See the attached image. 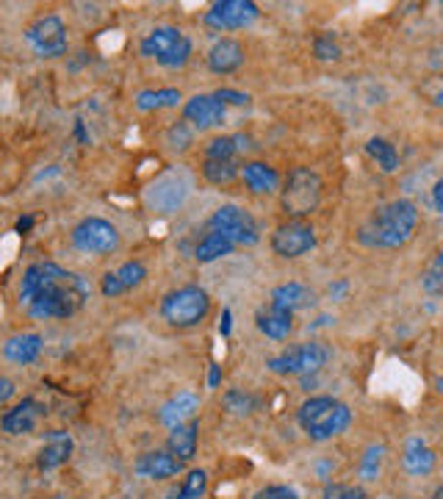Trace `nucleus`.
<instances>
[{
  "label": "nucleus",
  "mask_w": 443,
  "mask_h": 499,
  "mask_svg": "<svg viewBox=\"0 0 443 499\" xmlns=\"http://www.w3.org/2000/svg\"><path fill=\"white\" fill-rule=\"evenodd\" d=\"M14 228H17V233H28V230L34 228V217H31V213H26V217H20V220H17Z\"/></svg>",
  "instance_id": "a18cd8bd"
},
{
  "label": "nucleus",
  "mask_w": 443,
  "mask_h": 499,
  "mask_svg": "<svg viewBox=\"0 0 443 499\" xmlns=\"http://www.w3.org/2000/svg\"><path fill=\"white\" fill-rule=\"evenodd\" d=\"M435 389H438V391L443 394V377H440V380H438V383H435Z\"/></svg>",
  "instance_id": "3c124183"
},
{
  "label": "nucleus",
  "mask_w": 443,
  "mask_h": 499,
  "mask_svg": "<svg viewBox=\"0 0 443 499\" xmlns=\"http://www.w3.org/2000/svg\"><path fill=\"white\" fill-rule=\"evenodd\" d=\"M435 463H438V455L422 439H410L405 444L402 466H405V471L410 474V478H427V474L435 469Z\"/></svg>",
  "instance_id": "b1692460"
},
{
  "label": "nucleus",
  "mask_w": 443,
  "mask_h": 499,
  "mask_svg": "<svg viewBox=\"0 0 443 499\" xmlns=\"http://www.w3.org/2000/svg\"><path fill=\"white\" fill-rule=\"evenodd\" d=\"M42 355V336L39 333H17V336L4 342V358L12 364L28 366Z\"/></svg>",
  "instance_id": "412c9836"
},
{
  "label": "nucleus",
  "mask_w": 443,
  "mask_h": 499,
  "mask_svg": "<svg viewBox=\"0 0 443 499\" xmlns=\"http://www.w3.org/2000/svg\"><path fill=\"white\" fill-rule=\"evenodd\" d=\"M44 499H67V496H44Z\"/></svg>",
  "instance_id": "864d4df0"
},
{
  "label": "nucleus",
  "mask_w": 443,
  "mask_h": 499,
  "mask_svg": "<svg viewBox=\"0 0 443 499\" xmlns=\"http://www.w3.org/2000/svg\"><path fill=\"white\" fill-rule=\"evenodd\" d=\"M72 247L89 255H111L119 250V230L103 217H86L69 233Z\"/></svg>",
  "instance_id": "1a4fd4ad"
},
{
  "label": "nucleus",
  "mask_w": 443,
  "mask_h": 499,
  "mask_svg": "<svg viewBox=\"0 0 443 499\" xmlns=\"http://www.w3.org/2000/svg\"><path fill=\"white\" fill-rule=\"evenodd\" d=\"M422 286L427 294H443V270H430L424 278H422Z\"/></svg>",
  "instance_id": "a19ab883"
},
{
  "label": "nucleus",
  "mask_w": 443,
  "mask_h": 499,
  "mask_svg": "<svg viewBox=\"0 0 443 499\" xmlns=\"http://www.w3.org/2000/svg\"><path fill=\"white\" fill-rule=\"evenodd\" d=\"M219 380H222V366L211 364V372H208V386H211V389H216V386H219Z\"/></svg>",
  "instance_id": "49530a36"
},
{
  "label": "nucleus",
  "mask_w": 443,
  "mask_h": 499,
  "mask_svg": "<svg viewBox=\"0 0 443 499\" xmlns=\"http://www.w3.org/2000/svg\"><path fill=\"white\" fill-rule=\"evenodd\" d=\"M230 330H233V311H230V308H225V311H222V319H219V333H222V339H228V336H230Z\"/></svg>",
  "instance_id": "37998d69"
},
{
  "label": "nucleus",
  "mask_w": 443,
  "mask_h": 499,
  "mask_svg": "<svg viewBox=\"0 0 443 499\" xmlns=\"http://www.w3.org/2000/svg\"><path fill=\"white\" fill-rule=\"evenodd\" d=\"M211 311V297L203 286H181L164 294L161 300V317L166 325L186 330L197 327Z\"/></svg>",
  "instance_id": "39448f33"
},
{
  "label": "nucleus",
  "mask_w": 443,
  "mask_h": 499,
  "mask_svg": "<svg viewBox=\"0 0 443 499\" xmlns=\"http://www.w3.org/2000/svg\"><path fill=\"white\" fill-rule=\"evenodd\" d=\"M432 205H435V211L438 213H443V175L435 181V186H432Z\"/></svg>",
  "instance_id": "c03bdc74"
},
{
  "label": "nucleus",
  "mask_w": 443,
  "mask_h": 499,
  "mask_svg": "<svg viewBox=\"0 0 443 499\" xmlns=\"http://www.w3.org/2000/svg\"><path fill=\"white\" fill-rule=\"evenodd\" d=\"M238 161H219V158H205L203 161V178L213 186H230L236 178H241Z\"/></svg>",
  "instance_id": "c756f323"
},
{
  "label": "nucleus",
  "mask_w": 443,
  "mask_h": 499,
  "mask_svg": "<svg viewBox=\"0 0 443 499\" xmlns=\"http://www.w3.org/2000/svg\"><path fill=\"white\" fill-rule=\"evenodd\" d=\"M253 499H300V494L291 486H266Z\"/></svg>",
  "instance_id": "4c0bfd02"
},
{
  "label": "nucleus",
  "mask_w": 443,
  "mask_h": 499,
  "mask_svg": "<svg viewBox=\"0 0 443 499\" xmlns=\"http://www.w3.org/2000/svg\"><path fill=\"white\" fill-rule=\"evenodd\" d=\"M183 103V94L181 89H141L136 94V109L139 111H161V109H178Z\"/></svg>",
  "instance_id": "bb28decb"
},
{
  "label": "nucleus",
  "mask_w": 443,
  "mask_h": 499,
  "mask_svg": "<svg viewBox=\"0 0 443 499\" xmlns=\"http://www.w3.org/2000/svg\"><path fill=\"white\" fill-rule=\"evenodd\" d=\"M327 361H330V350L322 342H305V344L283 350L280 355H272V358L266 361V366L269 372H275L280 377H288V374L308 377V374H316Z\"/></svg>",
  "instance_id": "0eeeda50"
},
{
  "label": "nucleus",
  "mask_w": 443,
  "mask_h": 499,
  "mask_svg": "<svg viewBox=\"0 0 443 499\" xmlns=\"http://www.w3.org/2000/svg\"><path fill=\"white\" fill-rule=\"evenodd\" d=\"M186 195H189V181H183V178L175 175V173H166V175H161V178L153 183L150 195H147V203H150V205H153L156 211H161V213H172L175 208L183 205Z\"/></svg>",
  "instance_id": "2eb2a0df"
},
{
  "label": "nucleus",
  "mask_w": 443,
  "mask_h": 499,
  "mask_svg": "<svg viewBox=\"0 0 443 499\" xmlns=\"http://www.w3.org/2000/svg\"><path fill=\"white\" fill-rule=\"evenodd\" d=\"M197 441H200V422L191 419V422L175 427V431L169 433V439H166V453H172L178 461L189 463V461L197 455Z\"/></svg>",
  "instance_id": "4be33fe9"
},
{
  "label": "nucleus",
  "mask_w": 443,
  "mask_h": 499,
  "mask_svg": "<svg viewBox=\"0 0 443 499\" xmlns=\"http://www.w3.org/2000/svg\"><path fill=\"white\" fill-rule=\"evenodd\" d=\"M194 141V128L183 120V123H175L169 131H166V145L172 150H186Z\"/></svg>",
  "instance_id": "72a5a7b5"
},
{
  "label": "nucleus",
  "mask_w": 443,
  "mask_h": 499,
  "mask_svg": "<svg viewBox=\"0 0 443 499\" xmlns=\"http://www.w3.org/2000/svg\"><path fill=\"white\" fill-rule=\"evenodd\" d=\"M92 289L86 278L53 261H36L20 280V305L31 319H69L86 305Z\"/></svg>",
  "instance_id": "f257e3e1"
},
{
  "label": "nucleus",
  "mask_w": 443,
  "mask_h": 499,
  "mask_svg": "<svg viewBox=\"0 0 443 499\" xmlns=\"http://www.w3.org/2000/svg\"><path fill=\"white\" fill-rule=\"evenodd\" d=\"M322 189L325 186H322L318 173H313L310 166H294L283 183L280 205L288 217L305 220L318 208V203H322Z\"/></svg>",
  "instance_id": "20e7f679"
},
{
  "label": "nucleus",
  "mask_w": 443,
  "mask_h": 499,
  "mask_svg": "<svg viewBox=\"0 0 443 499\" xmlns=\"http://www.w3.org/2000/svg\"><path fill=\"white\" fill-rule=\"evenodd\" d=\"M244 64V47L236 39H219L208 51V69L213 76H233Z\"/></svg>",
  "instance_id": "a211bd4d"
},
{
  "label": "nucleus",
  "mask_w": 443,
  "mask_h": 499,
  "mask_svg": "<svg viewBox=\"0 0 443 499\" xmlns=\"http://www.w3.org/2000/svg\"><path fill=\"white\" fill-rule=\"evenodd\" d=\"M183 120L197 128V131H208V128H219L228 120V106L213 98L211 94H194L183 103Z\"/></svg>",
  "instance_id": "ddd939ff"
},
{
  "label": "nucleus",
  "mask_w": 443,
  "mask_h": 499,
  "mask_svg": "<svg viewBox=\"0 0 443 499\" xmlns=\"http://www.w3.org/2000/svg\"><path fill=\"white\" fill-rule=\"evenodd\" d=\"M255 322H258V330L263 333V336L272 342L288 339V333L294 330V314L280 311V308H272V305H269L266 311H258Z\"/></svg>",
  "instance_id": "a878e982"
},
{
  "label": "nucleus",
  "mask_w": 443,
  "mask_h": 499,
  "mask_svg": "<svg viewBox=\"0 0 443 499\" xmlns=\"http://www.w3.org/2000/svg\"><path fill=\"white\" fill-rule=\"evenodd\" d=\"M297 422L310 441H330L352 424V411L347 402L322 394L302 402L297 411Z\"/></svg>",
  "instance_id": "7ed1b4c3"
},
{
  "label": "nucleus",
  "mask_w": 443,
  "mask_h": 499,
  "mask_svg": "<svg viewBox=\"0 0 443 499\" xmlns=\"http://www.w3.org/2000/svg\"><path fill=\"white\" fill-rule=\"evenodd\" d=\"M133 469L139 478H147V480H169V478H178L183 471V461H178L172 453H166V449H153V453L139 455Z\"/></svg>",
  "instance_id": "dca6fc26"
},
{
  "label": "nucleus",
  "mask_w": 443,
  "mask_h": 499,
  "mask_svg": "<svg viewBox=\"0 0 443 499\" xmlns=\"http://www.w3.org/2000/svg\"><path fill=\"white\" fill-rule=\"evenodd\" d=\"M233 250H236V245H233V242H228L222 233L208 230V233L203 236V239H200V245L194 247V258L200 261V264H213V261H219V258L230 255Z\"/></svg>",
  "instance_id": "cd10ccee"
},
{
  "label": "nucleus",
  "mask_w": 443,
  "mask_h": 499,
  "mask_svg": "<svg viewBox=\"0 0 443 499\" xmlns=\"http://www.w3.org/2000/svg\"><path fill=\"white\" fill-rule=\"evenodd\" d=\"M347 289H350V283H347V280H338V283H333V286H330V294H333V297H341Z\"/></svg>",
  "instance_id": "de8ad7c7"
},
{
  "label": "nucleus",
  "mask_w": 443,
  "mask_h": 499,
  "mask_svg": "<svg viewBox=\"0 0 443 499\" xmlns=\"http://www.w3.org/2000/svg\"><path fill=\"white\" fill-rule=\"evenodd\" d=\"M114 272H117L122 286H125V292L139 289L144 283V278H147V267L141 264V261H125V264H122L119 270H114Z\"/></svg>",
  "instance_id": "2f4dec72"
},
{
  "label": "nucleus",
  "mask_w": 443,
  "mask_h": 499,
  "mask_svg": "<svg viewBox=\"0 0 443 499\" xmlns=\"http://www.w3.org/2000/svg\"><path fill=\"white\" fill-rule=\"evenodd\" d=\"M322 499H366V491L352 483H327Z\"/></svg>",
  "instance_id": "c9c22d12"
},
{
  "label": "nucleus",
  "mask_w": 443,
  "mask_h": 499,
  "mask_svg": "<svg viewBox=\"0 0 443 499\" xmlns=\"http://www.w3.org/2000/svg\"><path fill=\"white\" fill-rule=\"evenodd\" d=\"M26 42L42 59H61L69 51L67 26H64V20L59 14H44V17L34 20L26 28Z\"/></svg>",
  "instance_id": "9d476101"
},
{
  "label": "nucleus",
  "mask_w": 443,
  "mask_h": 499,
  "mask_svg": "<svg viewBox=\"0 0 443 499\" xmlns=\"http://www.w3.org/2000/svg\"><path fill=\"white\" fill-rule=\"evenodd\" d=\"M213 98L222 101L225 106H247V103L253 101L247 92H236V89H216Z\"/></svg>",
  "instance_id": "58836bf2"
},
{
  "label": "nucleus",
  "mask_w": 443,
  "mask_h": 499,
  "mask_svg": "<svg viewBox=\"0 0 443 499\" xmlns=\"http://www.w3.org/2000/svg\"><path fill=\"white\" fill-rule=\"evenodd\" d=\"M101 292H103V297H119V294H125V286H122L119 283V278H117V272H106L103 275V280H101Z\"/></svg>",
  "instance_id": "ea45409f"
},
{
  "label": "nucleus",
  "mask_w": 443,
  "mask_h": 499,
  "mask_svg": "<svg viewBox=\"0 0 443 499\" xmlns=\"http://www.w3.org/2000/svg\"><path fill=\"white\" fill-rule=\"evenodd\" d=\"M208 230L222 233L228 242H233L236 247H253L261 242V228L255 222V217L250 211H244L238 205H222L211 213L208 220Z\"/></svg>",
  "instance_id": "6e6552de"
},
{
  "label": "nucleus",
  "mask_w": 443,
  "mask_h": 499,
  "mask_svg": "<svg viewBox=\"0 0 443 499\" xmlns=\"http://www.w3.org/2000/svg\"><path fill=\"white\" fill-rule=\"evenodd\" d=\"M261 17V9L253 4V0H219L213 4L203 22L213 31H238V28H247Z\"/></svg>",
  "instance_id": "9b49d317"
},
{
  "label": "nucleus",
  "mask_w": 443,
  "mask_h": 499,
  "mask_svg": "<svg viewBox=\"0 0 443 499\" xmlns=\"http://www.w3.org/2000/svg\"><path fill=\"white\" fill-rule=\"evenodd\" d=\"M435 103H438V106L443 109V92H440V94H438V98H435Z\"/></svg>",
  "instance_id": "603ef678"
},
{
  "label": "nucleus",
  "mask_w": 443,
  "mask_h": 499,
  "mask_svg": "<svg viewBox=\"0 0 443 499\" xmlns=\"http://www.w3.org/2000/svg\"><path fill=\"white\" fill-rule=\"evenodd\" d=\"M14 394H17L14 380H9V377H0V406H4V402H9Z\"/></svg>",
  "instance_id": "79ce46f5"
},
{
  "label": "nucleus",
  "mask_w": 443,
  "mask_h": 499,
  "mask_svg": "<svg viewBox=\"0 0 443 499\" xmlns=\"http://www.w3.org/2000/svg\"><path fill=\"white\" fill-rule=\"evenodd\" d=\"M241 178L247 183L253 195H275L280 189V175L275 166H269L266 161H247L241 166Z\"/></svg>",
  "instance_id": "6ab92c4d"
},
{
  "label": "nucleus",
  "mask_w": 443,
  "mask_h": 499,
  "mask_svg": "<svg viewBox=\"0 0 443 499\" xmlns=\"http://www.w3.org/2000/svg\"><path fill=\"white\" fill-rule=\"evenodd\" d=\"M72 449H76V441L67 431H47L44 433V447L39 449V458H36V466L42 471H51V469H59L69 461Z\"/></svg>",
  "instance_id": "f3484780"
},
{
  "label": "nucleus",
  "mask_w": 443,
  "mask_h": 499,
  "mask_svg": "<svg viewBox=\"0 0 443 499\" xmlns=\"http://www.w3.org/2000/svg\"><path fill=\"white\" fill-rule=\"evenodd\" d=\"M366 156L372 158L383 173H397L399 170V153L383 136H372L366 141Z\"/></svg>",
  "instance_id": "c85d7f7f"
},
{
  "label": "nucleus",
  "mask_w": 443,
  "mask_h": 499,
  "mask_svg": "<svg viewBox=\"0 0 443 499\" xmlns=\"http://www.w3.org/2000/svg\"><path fill=\"white\" fill-rule=\"evenodd\" d=\"M435 267H438V270H443V250H440V253H438V258H435Z\"/></svg>",
  "instance_id": "8fccbe9b"
},
{
  "label": "nucleus",
  "mask_w": 443,
  "mask_h": 499,
  "mask_svg": "<svg viewBox=\"0 0 443 499\" xmlns=\"http://www.w3.org/2000/svg\"><path fill=\"white\" fill-rule=\"evenodd\" d=\"M383 453H385V447H383V444H375V447H368V449H366V458H363V466H360L363 480H377Z\"/></svg>",
  "instance_id": "e433bc0d"
},
{
  "label": "nucleus",
  "mask_w": 443,
  "mask_h": 499,
  "mask_svg": "<svg viewBox=\"0 0 443 499\" xmlns=\"http://www.w3.org/2000/svg\"><path fill=\"white\" fill-rule=\"evenodd\" d=\"M225 406H228V411L236 414V416H247V414L255 411V399H253L250 394H244V391L233 389V391L225 394Z\"/></svg>",
  "instance_id": "f704fd0d"
},
{
  "label": "nucleus",
  "mask_w": 443,
  "mask_h": 499,
  "mask_svg": "<svg viewBox=\"0 0 443 499\" xmlns=\"http://www.w3.org/2000/svg\"><path fill=\"white\" fill-rule=\"evenodd\" d=\"M191 39L175 28V26H158L147 34L139 44V53L144 59H153L156 64L166 67V69H181L189 64L191 59Z\"/></svg>",
  "instance_id": "423d86ee"
},
{
  "label": "nucleus",
  "mask_w": 443,
  "mask_h": 499,
  "mask_svg": "<svg viewBox=\"0 0 443 499\" xmlns=\"http://www.w3.org/2000/svg\"><path fill=\"white\" fill-rule=\"evenodd\" d=\"M430 499H443V486H438L435 491H432V496Z\"/></svg>",
  "instance_id": "09e8293b"
},
{
  "label": "nucleus",
  "mask_w": 443,
  "mask_h": 499,
  "mask_svg": "<svg viewBox=\"0 0 443 499\" xmlns=\"http://www.w3.org/2000/svg\"><path fill=\"white\" fill-rule=\"evenodd\" d=\"M44 414H47V408L39 399L26 397L22 402H17L12 411L0 416V427H4V433H9V436H26L44 419Z\"/></svg>",
  "instance_id": "4468645a"
},
{
  "label": "nucleus",
  "mask_w": 443,
  "mask_h": 499,
  "mask_svg": "<svg viewBox=\"0 0 443 499\" xmlns=\"http://www.w3.org/2000/svg\"><path fill=\"white\" fill-rule=\"evenodd\" d=\"M197 408H200V399H197L191 391H181L175 394L169 402H164L161 411H158V419L164 427H169V431H175V427L186 424L194 419Z\"/></svg>",
  "instance_id": "aec40b11"
},
{
  "label": "nucleus",
  "mask_w": 443,
  "mask_h": 499,
  "mask_svg": "<svg viewBox=\"0 0 443 499\" xmlns=\"http://www.w3.org/2000/svg\"><path fill=\"white\" fill-rule=\"evenodd\" d=\"M418 225V208L410 200H391L380 205L372 217H368L360 230L358 242L372 250H393L402 247Z\"/></svg>",
  "instance_id": "f03ea898"
},
{
  "label": "nucleus",
  "mask_w": 443,
  "mask_h": 499,
  "mask_svg": "<svg viewBox=\"0 0 443 499\" xmlns=\"http://www.w3.org/2000/svg\"><path fill=\"white\" fill-rule=\"evenodd\" d=\"M205 491H208V471L191 469L186 478L166 494V499H203Z\"/></svg>",
  "instance_id": "7c9ffc66"
},
{
  "label": "nucleus",
  "mask_w": 443,
  "mask_h": 499,
  "mask_svg": "<svg viewBox=\"0 0 443 499\" xmlns=\"http://www.w3.org/2000/svg\"><path fill=\"white\" fill-rule=\"evenodd\" d=\"M272 308H280V311H288V314H297L302 311V308H310L316 305V294L302 286V283H283V286H278L272 292V302H269Z\"/></svg>",
  "instance_id": "5701e85b"
},
{
  "label": "nucleus",
  "mask_w": 443,
  "mask_h": 499,
  "mask_svg": "<svg viewBox=\"0 0 443 499\" xmlns=\"http://www.w3.org/2000/svg\"><path fill=\"white\" fill-rule=\"evenodd\" d=\"M313 247H316V230L305 220L283 222L272 233V250L280 258H302Z\"/></svg>",
  "instance_id": "f8f14e48"
},
{
  "label": "nucleus",
  "mask_w": 443,
  "mask_h": 499,
  "mask_svg": "<svg viewBox=\"0 0 443 499\" xmlns=\"http://www.w3.org/2000/svg\"><path fill=\"white\" fill-rule=\"evenodd\" d=\"M253 148V139L247 133H233V136H216L205 145V158H219V161H236L241 153Z\"/></svg>",
  "instance_id": "393cba45"
},
{
  "label": "nucleus",
  "mask_w": 443,
  "mask_h": 499,
  "mask_svg": "<svg viewBox=\"0 0 443 499\" xmlns=\"http://www.w3.org/2000/svg\"><path fill=\"white\" fill-rule=\"evenodd\" d=\"M313 56L318 61H338L341 59V44L335 42L333 34H318L313 39Z\"/></svg>",
  "instance_id": "473e14b6"
}]
</instances>
